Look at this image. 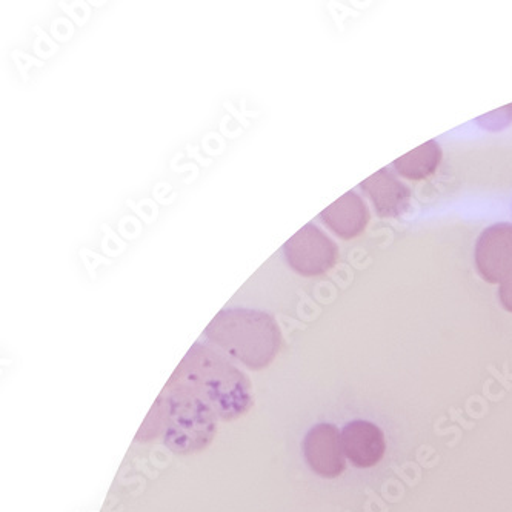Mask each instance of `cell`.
I'll return each mask as SVG.
<instances>
[{"label": "cell", "instance_id": "52a82bcc", "mask_svg": "<svg viewBox=\"0 0 512 512\" xmlns=\"http://www.w3.org/2000/svg\"><path fill=\"white\" fill-rule=\"evenodd\" d=\"M360 188L382 219L402 217L411 207V190L389 168H382L363 180Z\"/></svg>", "mask_w": 512, "mask_h": 512}, {"label": "cell", "instance_id": "6da1fadb", "mask_svg": "<svg viewBox=\"0 0 512 512\" xmlns=\"http://www.w3.org/2000/svg\"><path fill=\"white\" fill-rule=\"evenodd\" d=\"M167 386L196 394L222 420L239 419L253 406L251 383L247 376L222 354L202 343L191 346Z\"/></svg>", "mask_w": 512, "mask_h": 512}, {"label": "cell", "instance_id": "5b68a950", "mask_svg": "<svg viewBox=\"0 0 512 512\" xmlns=\"http://www.w3.org/2000/svg\"><path fill=\"white\" fill-rule=\"evenodd\" d=\"M477 273L485 282L500 285L512 271V223L485 228L474 250Z\"/></svg>", "mask_w": 512, "mask_h": 512}, {"label": "cell", "instance_id": "3957f363", "mask_svg": "<svg viewBox=\"0 0 512 512\" xmlns=\"http://www.w3.org/2000/svg\"><path fill=\"white\" fill-rule=\"evenodd\" d=\"M167 400L160 397L157 433L162 431L165 445L176 454H193L207 448L216 436V413L205 400L187 389L165 386Z\"/></svg>", "mask_w": 512, "mask_h": 512}, {"label": "cell", "instance_id": "ba28073f", "mask_svg": "<svg viewBox=\"0 0 512 512\" xmlns=\"http://www.w3.org/2000/svg\"><path fill=\"white\" fill-rule=\"evenodd\" d=\"M342 445L346 459L362 469L379 465L386 451L382 429L366 420H354L343 428Z\"/></svg>", "mask_w": 512, "mask_h": 512}, {"label": "cell", "instance_id": "8992f818", "mask_svg": "<svg viewBox=\"0 0 512 512\" xmlns=\"http://www.w3.org/2000/svg\"><path fill=\"white\" fill-rule=\"evenodd\" d=\"M303 454L306 463L323 479H336L346 469L342 434L331 423H320L310 429L303 440Z\"/></svg>", "mask_w": 512, "mask_h": 512}, {"label": "cell", "instance_id": "7a4b0ae2", "mask_svg": "<svg viewBox=\"0 0 512 512\" xmlns=\"http://www.w3.org/2000/svg\"><path fill=\"white\" fill-rule=\"evenodd\" d=\"M205 336L251 370H262L276 359L282 343L279 325L270 313L248 308L220 311Z\"/></svg>", "mask_w": 512, "mask_h": 512}, {"label": "cell", "instance_id": "7c38bea8", "mask_svg": "<svg viewBox=\"0 0 512 512\" xmlns=\"http://www.w3.org/2000/svg\"><path fill=\"white\" fill-rule=\"evenodd\" d=\"M499 300L503 308L512 313V271L499 285Z\"/></svg>", "mask_w": 512, "mask_h": 512}, {"label": "cell", "instance_id": "30bf717a", "mask_svg": "<svg viewBox=\"0 0 512 512\" xmlns=\"http://www.w3.org/2000/svg\"><path fill=\"white\" fill-rule=\"evenodd\" d=\"M442 159V147L436 140H428L416 150L394 160L393 167L405 179L425 180L439 170Z\"/></svg>", "mask_w": 512, "mask_h": 512}, {"label": "cell", "instance_id": "277c9868", "mask_svg": "<svg viewBox=\"0 0 512 512\" xmlns=\"http://www.w3.org/2000/svg\"><path fill=\"white\" fill-rule=\"evenodd\" d=\"M286 263L303 277L323 276L339 260V247L314 223H306L282 248Z\"/></svg>", "mask_w": 512, "mask_h": 512}, {"label": "cell", "instance_id": "9c48e42d", "mask_svg": "<svg viewBox=\"0 0 512 512\" xmlns=\"http://www.w3.org/2000/svg\"><path fill=\"white\" fill-rule=\"evenodd\" d=\"M319 217L331 233L340 239L351 240L365 233L371 214L365 200L356 191H348L325 208Z\"/></svg>", "mask_w": 512, "mask_h": 512}, {"label": "cell", "instance_id": "8fae6325", "mask_svg": "<svg viewBox=\"0 0 512 512\" xmlns=\"http://www.w3.org/2000/svg\"><path fill=\"white\" fill-rule=\"evenodd\" d=\"M479 120L480 122L485 120L486 124L483 125V128H489L491 131L503 130V128L508 127L512 122V104L502 108L500 111H496V113L482 116V119Z\"/></svg>", "mask_w": 512, "mask_h": 512}]
</instances>
